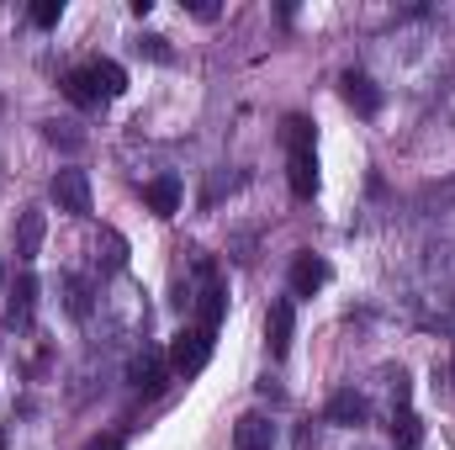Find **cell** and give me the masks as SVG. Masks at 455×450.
<instances>
[{
    "instance_id": "obj_13",
    "label": "cell",
    "mask_w": 455,
    "mask_h": 450,
    "mask_svg": "<svg viewBox=\"0 0 455 450\" xmlns=\"http://www.w3.org/2000/svg\"><path fill=\"white\" fill-rule=\"evenodd\" d=\"M392 446H397V450H419V446H424V424H419V414H413L408 403L392 414Z\"/></svg>"
},
{
    "instance_id": "obj_9",
    "label": "cell",
    "mask_w": 455,
    "mask_h": 450,
    "mask_svg": "<svg viewBox=\"0 0 455 450\" xmlns=\"http://www.w3.org/2000/svg\"><path fill=\"white\" fill-rule=\"evenodd\" d=\"M143 202H148L154 218H175V213H180V181H175V175L148 181V186H143Z\"/></svg>"
},
{
    "instance_id": "obj_19",
    "label": "cell",
    "mask_w": 455,
    "mask_h": 450,
    "mask_svg": "<svg viewBox=\"0 0 455 450\" xmlns=\"http://www.w3.org/2000/svg\"><path fill=\"white\" fill-rule=\"evenodd\" d=\"M59 16H64V0H37L32 5V27H59Z\"/></svg>"
},
{
    "instance_id": "obj_1",
    "label": "cell",
    "mask_w": 455,
    "mask_h": 450,
    "mask_svg": "<svg viewBox=\"0 0 455 450\" xmlns=\"http://www.w3.org/2000/svg\"><path fill=\"white\" fill-rule=\"evenodd\" d=\"M164 355H170V371L191 382V376H202L207 360H212V334H207V329H180V334L170 339Z\"/></svg>"
},
{
    "instance_id": "obj_6",
    "label": "cell",
    "mask_w": 455,
    "mask_h": 450,
    "mask_svg": "<svg viewBox=\"0 0 455 450\" xmlns=\"http://www.w3.org/2000/svg\"><path fill=\"white\" fill-rule=\"evenodd\" d=\"M43 233H48V218H43L37 207H27V213L16 218V260H21V265H32V260H37Z\"/></svg>"
},
{
    "instance_id": "obj_7",
    "label": "cell",
    "mask_w": 455,
    "mask_h": 450,
    "mask_svg": "<svg viewBox=\"0 0 455 450\" xmlns=\"http://www.w3.org/2000/svg\"><path fill=\"white\" fill-rule=\"evenodd\" d=\"M286 181H291V197L313 202V191H318V154H313V149L291 154V159H286Z\"/></svg>"
},
{
    "instance_id": "obj_10",
    "label": "cell",
    "mask_w": 455,
    "mask_h": 450,
    "mask_svg": "<svg viewBox=\"0 0 455 450\" xmlns=\"http://www.w3.org/2000/svg\"><path fill=\"white\" fill-rule=\"evenodd\" d=\"M323 281H329V265L318 254H297L291 260V297H313Z\"/></svg>"
},
{
    "instance_id": "obj_21",
    "label": "cell",
    "mask_w": 455,
    "mask_h": 450,
    "mask_svg": "<svg viewBox=\"0 0 455 450\" xmlns=\"http://www.w3.org/2000/svg\"><path fill=\"white\" fill-rule=\"evenodd\" d=\"M122 446H127L122 435H96V440H91V446H85V450H122Z\"/></svg>"
},
{
    "instance_id": "obj_22",
    "label": "cell",
    "mask_w": 455,
    "mask_h": 450,
    "mask_svg": "<svg viewBox=\"0 0 455 450\" xmlns=\"http://www.w3.org/2000/svg\"><path fill=\"white\" fill-rule=\"evenodd\" d=\"M0 286H5V265H0Z\"/></svg>"
},
{
    "instance_id": "obj_12",
    "label": "cell",
    "mask_w": 455,
    "mask_h": 450,
    "mask_svg": "<svg viewBox=\"0 0 455 450\" xmlns=\"http://www.w3.org/2000/svg\"><path fill=\"white\" fill-rule=\"evenodd\" d=\"M365 414H371V408H365V398H360V392H334V398H329V419H334L339 430H360V424H365Z\"/></svg>"
},
{
    "instance_id": "obj_2",
    "label": "cell",
    "mask_w": 455,
    "mask_h": 450,
    "mask_svg": "<svg viewBox=\"0 0 455 450\" xmlns=\"http://www.w3.org/2000/svg\"><path fill=\"white\" fill-rule=\"evenodd\" d=\"M48 197L59 202V213H69V218H91V175H85V170H59L53 186H48Z\"/></svg>"
},
{
    "instance_id": "obj_8",
    "label": "cell",
    "mask_w": 455,
    "mask_h": 450,
    "mask_svg": "<svg viewBox=\"0 0 455 450\" xmlns=\"http://www.w3.org/2000/svg\"><path fill=\"white\" fill-rule=\"evenodd\" d=\"M233 446L238 450H270L275 446V424H270L265 414H243V419L233 424Z\"/></svg>"
},
{
    "instance_id": "obj_5",
    "label": "cell",
    "mask_w": 455,
    "mask_h": 450,
    "mask_svg": "<svg viewBox=\"0 0 455 450\" xmlns=\"http://www.w3.org/2000/svg\"><path fill=\"white\" fill-rule=\"evenodd\" d=\"M223 281H218V270L212 265H202V292H196V313H202V324L196 329H207V334H218V324H223Z\"/></svg>"
},
{
    "instance_id": "obj_4",
    "label": "cell",
    "mask_w": 455,
    "mask_h": 450,
    "mask_svg": "<svg viewBox=\"0 0 455 450\" xmlns=\"http://www.w3.org/2000/svg\"><path fill=\"white\" fill-rule=\"evenodd\" d=\"M170 376H175V371H170V355H164V350H143V355L132 360V387H138L143 398H159V392L170 387Z\"/></svg>"
},
{
    "instance_id": "obj_18",
    "label": "cell",
    "mask_w": 455,
    "mask_h": 450,
    "mask_svg": "<svg viewBox=\"0 0 455 450\" xmlns=\"http://www.w3.org/2000/svg\"><path fill=\"white\" fill-rule=\"evenodd\" d=\"M64 292H69V313H75V318H85V313H91V286H85L80 276H69V281H64Z\"/></svg>"
},
{
    "instance_id": "obj_23",
    "label": "cell",
    "mask_w": 455,
    "mask_h": 450,
    "mask_svg": "<svg viewBox=\"0 0 455 450\" xmlns=\"http://www.w3.org/2000/svg\"><path fill=\"white\" fill-rule=\"evenodd\" d=\"M0 446H5V430H0Z\"/></svg>"
},
{
    "instance_id": "obj_3",
    "label": "cell",
    "mask_w": 455,
    "mask_h": 450,
    "mask_svg": "<svg viewBox=\"0 0 455 450\" xmlns=\"http://www.w3.org/2000/svg\"><path fill=\"white\" fill-rule=\"evenodd\" d=\"M291 334H297V308H291V297H281V302H270V313H265V344H270V360H286Z\"/></svg>"
},
{
    "instance_id": "obj_14",
    "label": "cell",
    "mask_w": 455,
    "mask_h": 450,
    "mask_svg": "<svg viewBox=\"0 0 455 450\" xmlns=\"http://www.w3.org/2000/svg\"><path fill=\"white\" fill-rule=\"evenodd\" d=\"M59 85H64V96H69L75 107H85V112H91V107H101V91H96L91 69H69V75H64Z\"/></svg>"
},
{
    "instance_id": "obj_16",
    "label": "cell",
    "mask_w": 455,
    "mask_h": 450,
    "mask_svg": "<svg viewBox=\"0 0 455 450\" xmlns=\"http://www.w3.org/2000/svg\"><path fill=\"white\" fill-rule=\"evenodd\" d=\"M32 308H37V281H32V276H21V281H16V292H11V318H16V324H27V318H32Z\"/></svg>"
},
{
    "instance_id": "obj_15",
    "label": "cell",
    "mask_w": 455,
    "mask_h": 450,
    "mask_svg": "<svg viewBox=\"0 0 455 450\" xmlns=\"http://www.w3.org/2000/svg\"><path fill=\"white\" fill-rule=\"evenodd\" d=\"M85 69H91V80H96L101 96H122V91H127V69H122L116 59H96V64H85Z\"/></svg>"
},
{
    "instance_id": "obj_11",
    "label": "cell",
    "mask_w": 455,
    "mask_h": 450,
    "mask_svg": "<svg viewBox=\"0 0 455 450\" xmlns=\"http://www.w3.org/2000/svg\"><path fill=\"white\" fill-rule=\"evenodd\" d=\"M339 96H344V101H349L360 117H376V112H381V91H376L365 75H344V80H339Z\"/></svg>"
},
{
    "instance_id": "obj_20",
    "label": "cell",
    "mask_w": 455,
    "mask_h": 450,
    "mask_svg": "<svg viewBox=\"0 0 455 450\" xmlns=\"http://www.w3.org/2000/svg\"><path fill=\"white\" fill-rule=\"evenodd\" d=\"M143 48H148V59H159V64H170V43H164V37H143Z\"/></svg>"
},
{
    "instance_id": "obj_17",
    "label": "cell",
    "mask_w": 455,
    "mask_h": 450,
    "mask_svg": "<svg viewBox=\"0 0 455 450\" xmlns=\"http://www.w3.org/2000/svg\"><path fill=\"white\" fill-rule=\"evenodd\" d=\"M281 138H286L291 154H302V149H313V122H307V117H286V122H281Z\"/></svg>"
}]
</instances>
